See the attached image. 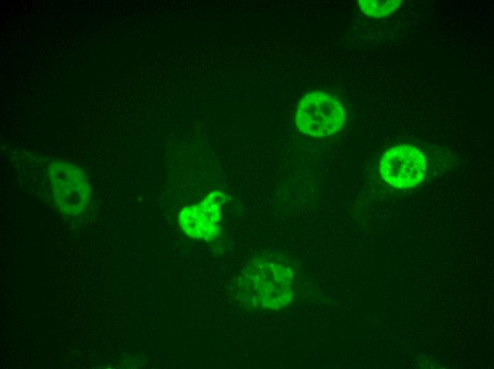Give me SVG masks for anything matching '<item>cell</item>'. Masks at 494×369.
Returning <instances> with one entry per match:
<instances>
[{
    "label": "cell",
    "mask_w": 494,
    "mask_h": 369,
    "mask_svg": "<svg viewBox=\"0 0 494 369\" xmlns=\"http://www.w3.org/2000/svg\"><path fill=\"white\" fill-rule=\"evenodd\" d=\"M426 171L424 155L411 145H402L388 150L380 162L382 178L399 189L417 186L424 180Z\"/></svg>",
    "instance_id": "3"
},
{
    "label": "cell",
    "mask_w": 494,
    "mask_h": 369,
    "mask_svg": "<svg viewBox=\"0 0 494 369\" xmlns=\"http://www.w3.org/2000/svg\"><path fill=\"white\" fill-rule=\"evenodd\" d=\"M290 268L270 259H257L245 270L243 293L251 304L276 309L288 304L292 298Z\"/></svg>",
    "instance_id": "1"
},
{
    "label": "cell",
    "mask_w": 494,
    "mask_h": 369,
    "mask_svg": "<svg viewBox=\"0 0 494 369\" xmlns=\"http://www.w3.org/2000/svg\"><path fill=\"white\" fill-rule=\"evenodd\" d=\"M224 195L214 192L201 202L185 207L180 212V228L189 236L211 241L219 234L221 205Z\"/></svg>",
    "instance_id": "5"
},
{
    "label": "cell",
    "mask_w": 494,
    "mask_h": 369,
    "mask_svg": "<svg viewBox=\"0 0 494 369\" xmlns=\"http://www.w3.org/2000/svg\"><path fill=\"white\" fill-rule=\"evenodd\" d=\"M49 175L55 201L60 210L70 215L82 212L88 204L90 189L81 170L65 162H55Z\"/></svg>",
    "instance_id": "4"
},
{
    "label": "cell",
    "mask_w": 494,
    "mask_h": 369,
    "mask_svg": "<svg viewBox=\"0 0 494 369\" xmlns=\"http://www.w3.org/2000/svg\"><path fill=\"white\" fill-rule=\"evenodd\" d=\"M361 10L367 16L382 18L395 11L401 5V0H360L358 1Z\"/></svg>",
    "instance_id": "6"
},
{
    "label": "cell",
    "mask_w": 494,
    "mask_h": 369,
    "mask_svg": "<svg viewBox=\"0 0 494 369\" xmlns=\"http://www.w3.org/2000/svg\"><path fill=\"white\" fill-rule=\"evenodd\" d=\"M345 121L341 104L324 92H312L300 101L296 114V125L302 133L324 137L336 133Z\"/></svg>",
    "instance_id": "2"
}]
</instances>
